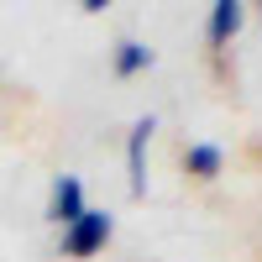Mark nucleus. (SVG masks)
<instances>
[{"label": "nucleus", "instance_id": "6", "mask_svg": "<svg viewBox=\"0 0 262 262\" xmlns=\"http://www.w3.org/2000/svg\"><path fill=\"white\" fill-rule=\"evenodd\" d=\"M184 168L194 173V179H221L226 152L215 147V142H194V147H184Z\"/></svg>", "mask_w": 262, "mask_h": 262}, {"label": "nucleus", "instance_id": "5", "mask_svg": "<svg viewBox=\"0 0 262 262\" xmlns=\"http://www.w3.org/2000/svg\"><path fill=\"white\" fill-rule=\"evenodd\" d=\"M111 69H116V79H137L142 69H152V48H147V42H137V37L116 42V58H111Z\"/></svg>", "mask_w": 262, "mask_h": 262}, {"label": "nucleus", "instance_id": "2", "mask_svg": "<svg viewBox=\"0 0 262 262\" xmlns=\"http://www.w3.org/2000/svg\"><path fill=\"white\" fill-rule=\"evenodd\" d=\"M152 131H158V121L142 116L126 137V189L131 194H147V142H152Z\"/></svg>", "mask_w": 262, "mask_h": 262}, {"label": "nucleus", "instance_id": "1", "mask_svg": "<svg viewBox=\"0 0 262 262\" xmlns=\"http://www.w3.org/2000/svg\"><path fill=\"white\" fill-rule=\"evenodd\" d=\"M111 231H116V221H111V210H84L79 221L63 231V257H74V262H84V257H95L105 242H111Z\"/></svg>", "mask_w": 262, "mask_h": 262}, {"label": "nucleus", "instance_id": "4", "mask_svg": "<svg viewBox=\"0 0 262 262\" xmlns=\"http://www.w3.org/2000/svg\"><path fill=\"white\" fill-rule=\"evenodd\" d=\"M242 21H247V6H242V0H215V6H210V21H205L210 48H226V42L242 32Z\"/></svg>", "mask_w": 262, "mask_h": 262}, {"label": "nucleus", "instance_id": "3", "mask_svg": "<svg viewBox=\"0 0 262 262\" xmlns=\"http://www.w3.org/2000/svg\"><path fill=\"white\" fill-rule=\"evenodd\" d=\"M84 210H90V205H84V184L74 179V173H63V179H53V200H48V221L69 231V226L79 221Z\"/></svg>", "mask_w": 262, "mask_h": 262}]
</instances>
